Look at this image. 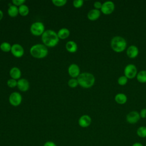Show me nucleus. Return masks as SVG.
Returning a JSON list of instances; mask_svg holds the SVG:
<instances>
[{"mask_svg":"<svg viewBox=\"0 0 146 146\" xmlns=\"http://www.w3.org/2000/svg\"><path fill=\"white\" fill-rule=\"evenodd\" d=\"M41 40L47 47H54L58 44L59 38L56 32L52 30H47L42 35Z\"/></svg>","mask_w":146,"mask_h":146,"instance_id":"nucleus-1","label":"nucleus"},{"mask_svg":"<svg viewBox=\"0 0 146 146\" xmlns=\"http://www.w3.org/2000/svg\"><path fill=\"white\" fill-rule=\"evenodd\" d=\"M79 85L84 88H89L93 86L95 83V78L90 72H82L77 78Z\"/></svg>","mask_w":146,"mask_h":146,"instance_id":"nucleus-2","label":"nucleus"},{"mask_svg":"<svg viewBox=\"0 0 146 146\" xmlns=\"http://www.w3.org/2000/svg\"><path fill=\"white\" fill-rule=\"evenodd\" d=\"M31 55L36 59H42L47 56L48 53L47 47L43 44L37 43L33 45L30 48Z\"/></svg>","mask_w":146,"mask_h":146,"instance_id":"nucleus-3","label":"nucleus"},{"mask_svg":"<svg viewBox=\"0 0 146 146\" xmlns=\"http://www.w3.org/2000/svg\"><path fill=\"white\" fill-rule=\"evenodd\" d=\"M111 46L112 50L116 52L123 51L127 47V42L125 39L120 36H114L111 41Z\"/></svg>","mask_w":146,"mask_h":146,"instance_id":"nucleus-4","label":"nucleus"},{"mask_svg":"<svg viewBox=\"0 0 146 146\" xmlns=\"http://www.w3.org/2000/svg\"><path fill=\"white\" fill-rule=\"evenodd\" d=\"M30 30L31 34L34 36H42L45 31V27L43 23L40 21H36L31 24Z\"/></svg>","mask_w":146,"mask_h":146,"instance_id":"nucleus-5","label":"nucleus"},{"mask_svg":"<svg viewBox=\"0 0 146 146\" xmlns=\"http://www.w3.org/2000/svg\"><path fill=\"white\" fill-rule=\"evenodd\" d=\"M22 101V96L18 92H13L9 95V103L14 107L19 106Z\"/></svg>","mask_w":146,"mask_h":146,"instance_id":"nucleus-6","label":"nucleus"},{"mask_svg":"<svg viewBox=\"0 0 146 146\" xmlns=\"http://www.w3.org/2000/svg\"><path fill=\"white\" fill-rule=\"evenodd\" d=\"M11 54L15 58H19L23 56L25 53L24 48L19 43H14L11 46L10 51Z\"/></svg>","mask_w":146,"mask_h":146,"instance_id":"nucleus-7","label":"nucleus"},{"mask_svg":"<svg viewBox=\"0 0 146 146\" xmlns=\"http://www.w3.org/2000/svg\"><path fill=\"white\" fill-rule=\"evenodd\" d=\"M137 70L136 67L132 64H129L126 66L124 70L125 76L128 79L134 78L137 75Z\"/></svg>","mask_w":146,"mask_h":146,"instance_id":"nucleus-8","label":"nucleus"},{"mask_svg":"<svg viewBox=\"0 0 146 146\" xmlns=\"http://www.w3.org/2000/svg\"><path fill=\"white\" fill-rule=\"evenodd\" d=\"M115 9V5L112 1H106L102 4L101 11L106 15L111 14Z\"/></svg>","mask_w":146,"mask_h":146,"instance_id":"nucleus-9","label":"nucleus"},{"mask_svg":"<svg viewBox=\"0 0 146 146\" xmlns=\"http://www.w3.org/2000/svg\"><path fill=\"white\" fill-rule=\"evenodd\" d=\"M68 73L72 78H77L80 74L79 66L75 63L71 64L68 67Z\"/></svg>","mask_w":146,"mask_h":146,"instance_id":"nucleus-10","label":"nucleus"},{"mask_svg":"<svg viewBox=\"0 0 146 146\" xmlns=\"http://www.w3.org/2000/svg\"><path fill=\"white\" fill-rule=\"evenodd\" d=\"M140 113L135 111L130 112L126 116V120L129 124L136 123L140 120Z\"/></svg>","mask_w":146,"mask_h":146,"instance_id":"nucleus-11","label":"nucleus"},{"mask_svg":"<svg viewBox=\"0 0 146 146\" xmlns=\"http://www.w3.org/2000/svg\"><path fill=\"white\" fill-rule=\"evenodd\" d=\"M92 122L91 117L88 115H83L78 119V124L82 128H87L90 125Z\"/></svg>","mask_w":146,"mask_h":146,"instance_id":"nucleus-12","label":"nucleus"},{"mask_svg":"<svg viewBox=\"0 0 146 146\" xmlns=\"http://www.w3.org/2000/svg\"><path fill=\"white\" fill-rule=\"evenodd\" d=\"M17 87L19 91L22 92H26L30 88V83L27 79L25 78H21L17 80Z\"/></svg>","mask_w":146,"mask_h":146,"instance_id":"nucleus-13","label":"nucleus"},{"mask_svg":"<svg viewBox=\"0 0 146 146\" xmlns=\"http://www.w3.org/2000/svg\"><path fill=\"white\" fill-rule=\"evenodd\" d=\"M9 75H10L11 78L17 80H19V79H21L22 73H21V70L18 67H13L10 70Z\"/></svg>","mask_w":146,"mask_h":146,"instance_id":"nucleus-14","label":"nucleus"},{"mask_svg":"<svg viewBox=\"0 0 146 146\" xmlns=\"http://www.w3.org/2000/svg\"><path fill=\"white\" fill-rule=\"evenodd\" d=\"M127 55L130 58H136L139 54L138 48L134 45L129 46L127 50Z\"/></svg>","mask_w":146,"mask_h":146,"instance_id":"nucleus-15","label":"nucleus"},{"mask_svg":"<svg viewBox=\"0 0 146 146\" xmlns=\"http://www.w3.org/2000/svg\"><path fill=\"white\" fill-rule=\"evenodd\" d=\"M100 16V10L95 9L90 10L87 14L88 19L92 21L97 20Z\"/></svg>","mask_w":146,"mask_h":146,"instance_id":"nucleus-16","label":"nucleus"},{"mask_svg":"<svg viewBox=\"0 0 146 146\" xmlns=\"http://www.w3.org/2000/svg\"><path fill=\"white\" fill-rule=\"evenodd\" d=\"M66 50L70 53H74L78 50V45L74 40L68 41L65 45Z\"/></svg>","mask_w":146,"mask_h":146,"instance_id":"nucleus-17","label":"nucleus"},{"mask_svg":"<svg viewBox=\"0 0 146 146\" xmlns=\"http://www.w3.org/2000/svg\"><path fill=\"white\" fill-rule=\"evenodd\" d=\"M57 34L59 39H65L70 36V31L68 29L63 27L58 30Z\"/></svg>","mask_w":146,"mask_h":146,"instance_id":"nucleus-18","label":"nucleus"},{"mask_svg":"<svg viewBox=\"0 0 146 146\" xmlns=\"http://www.w3.org/2000/svg\"><path fill=\"white\" fill-rule=\"evenodd\" d=\"M7 14L11 18H15L19 14L18 7L13 5H10L7 9Z\"/></svg>","mask_w":146,"mask_h":146,"instance_id":"nucleus-19","label":"nucleus"},{"mask_svg":"<svg viewBox=\"0 0 146 146\" xmlns=\"http://www.w3.org/2000/svg\"><path fill=\"white\" fill-rule=\"evenodd\" d=\"M115 100L118 104H123L127 102V97L125 94L119 93L116 95V96H115Z\"/></svg>","mask_w":146,"mask_h":146,"instance_id":"nucleus-20","label":"nucleus"},{"mask_svg":"<svg viewBox=\"0 0 146 146\" xmlns=\"http://www.w3.org/2000/svg\"><path fill=\"white\" fill-rule=\"evenodd\" d=\"M18 11L19 15L22 17H26L29 14L30 9L26 5L23 4L18 7Z\"/></svg>","mask_w":146,"mask_h":146,"instance_id":"nucleus-21","label":"nucleus"},{"mask_svg":"<svg viewBox=\"0 0 146 146\" xmlns=\"http://www.w3.org/2000/svg\"><path fill=\"white\" fill-rule=\"evenodd\" d=\"M11 46L10 43L7 42H3L1 43L0 44V49L2 51L5 52H10Z\"/></svg>","mask_w":146,"mask_h":146,"instance_id":"nucleus-22","label":"nucleus"},{"mask_svg":"<svg viewBox=\"0 0 146 146\" xmlns=\"http://www.w3.org/2000/svg\"><path fill=\"white\" fill-rule=\"evenodd\" d=\"M137 79L140 83H146V70L140 71L137 74Z\"/></svg>","mask_w":146,"mask_h":146,"instance_id":"nucleus-23","label":"nucleus"},{"mask_svg":"<svg viewBox=\"0 0 146 146\" xmlns=\"http://www.w3.org/2000/svg\"><path fill=\"white\" fill-rule=\"evenodd\" d=\"M137 135L141 138L146 137V127L141 126L139 127L136 131Z\"/></svg>","mask_w":146,"mask_h":146,"instance_id":"nucleus-24","label":"nucleus"},{"mask_svg":"<svg viewBox=\"0 0 146 146\" xmlns=\"http://www.w3.org/2000/svg\"><path fill=\"white\" fill-rule=\"evenodd\" d=\"M67 84H68V86L70 88H75L79 85L77 78H71V79H70L68 80V82H67Z\"/></svg>","mask_w":146,"mask_h":146,"instance_id":"nucleus-25","label":"nucleus"},{"mask_svg":"<svg viewBox=\"0 0 146 146\" xmlns=\"http://www.w3.org/2000/svg\"><path fill=\"white\" fill-rule=\"evenodd\" d=\"M52 4L56 7H62L64 6L67 1L66 0H52Z\"/></svg>","mask_w":146,"mask_h":146,"instance_id":"nucleus-26","label":"nucleus"},{"mask_svg":"<svg viewBox=\"0 0 146 146\" xmlns=\"http://www.w3.org/2000/svg\"><path fill=\"white\" fill-rule=\"evenodd\" d=\"M7 85L9 88H15L17 86V80L12 78H10L7 81Z\"/></svg>","mask_w":146,"mask_h":146,"instance_id":"nucleus-27","label":"nucleus"},{"mask_svg":"<svg viewBox=\"0 0 146 146\" xmlns=\"http://www.w3.org/2000/svg\"><path fill=\"white\" fill-rule=\"evenodd\" d=\"M128 78L124 75V76H121L117 80V83L120 86H124L127 83Z\"/></svg>","mask_w":146,"mask_h":146,"instance_id":"nucleus-28","label":"nucleus"},{"mask_svg":"<svg viewBox=\"0 0 146 146\" xmlns=\"http://www.w3.org/2000/svg\"><path fill=\"white\" fill-rule=\"evenodd\" d=\"M83 0H74L72 2L73 6L75 8H80L83 5Z\"/></svg>","mask_w":146,"mask_h":146,"instance_id":"nucleus-29","label":"nucleus"},{"mask_svg":"<svg viewBox=\"0 0 146 146\" xmlns=\"http://www.w3.org/2000/svg\"><path fill=\"white\" fill-rule=\"evenodd\" d=\"M26 1L25 0H13L12 1V3L13 5L16 6H18L19 7L20 6L25 4Z\"/></svg>","mask_w":146,"mask_h":146,"instance_id":"nucleus-30","label":"nucleus"},{"mask_svg":"<svg viewBox=\"0 0 146 146\" xmlns=\"http://www.w3.org/2000/svg\"><path fill=\"white\" fill-rule=\"evenodd\" d=\"M94 6L95 7V9L99 10V9H101L102 6V3L100 2L99 1H96L94 2Z\"/></svg>","mask_w":146,"mask_h":146,"instance_id":"nucleus-31","label":"nucleus"},{"mask_svg":"<svg viewBox=\"0 0 146 146\" xmlns=\"http://www.w3.org/2000/svg\"><path fill=\"white\" fill-rule=\"evenodd\" d=\"M43 146H57V145L54 141H47L44 143Z\"/></svg>","mask_w":146,"mask_h":146,"instance_id":"nucleus-32","label":"nucleus"},{"mask_svg":"<svg viewBox=\"0 0 146 146\" xmlns=\"http://www.w3.org/2000/svg\"><path fill=\"white\" fill-rule=\"evenodd\" d=\"M140 117L143 119L146 118V108H143L141 110L140 112Z\"/></svg>","mask_w":146,"mask_h":146,"instance_id":"nucleus-33","label":"nucleus"},{"mask_svg":"<svg viewBox=\"0 0 146 146\" xmlns=\"http://www.w3.org/2000/svg\"><path fill=\"white\" fill-rule=\"evenodd\" d=\"M132 146H144V145L140 142H136V143H134Z\"/></svg>","mask_w":146,"mask_h":146,"instance_id":"nucleus-34","label":"nucleus"},{"mask_svg":"<svg viewBox=\"0 0 146 146\" xmlns=\"http://www.w3.org/2000/svg\"><path fill=\"white\" fill-rule=\"evenodd\" d=\"M3 17V13L1 10H0V21L2 19Z\"/></svg>","mask_w":146,"mask_h":146,"instance_id":"nucleus-35","label":"nucleus"},{"mask_svg":"<svg viewBox=\"0 0 146 146\" xmlns=\"http://www.w3.org/2000/svg\"><path fill=\"white\" fill-rule=\"evenodd\" d=\"M145 146H146V144H145Z\"/></svg>","mask_w":146,"mask_h":146,"instance_id":"nucleus-36","label":"nucleus"}]
</instances>
